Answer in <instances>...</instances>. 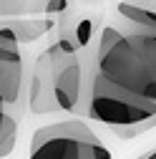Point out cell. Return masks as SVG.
Here are the masks:
<instances>
[{
  "instance_id": "obj_4",
  "label": "cell",
  "mask_w": 156,
  "mask_h": 159,
  "mask_svg": "<svg viewBox=\"0 0 156 159\" xmlns=\"http://www.w3.org/2000/svg\"><path fill=\"white\" fill-rule=\"evenodd\" d=\"M48 61L53 68V101L58 111H78L83 101V109L88 104L91 91V73H86L83 66V51H76L71 43L58 41L50 48H46Z\"/></svg>"
},
{
  "instance_id": "obj_3",
  "label": "cell",
  "mask_w": 156,
  "mask_h": 159,
  "mask_svg": "<svg viewBox=\"0 0 156 159\" xmlns=\"http://www.w3.org/2000/svg\"><path fill=\"white\" fill-rule=\"evenodd\" d=\"M86 114L103 126L121 129V126H128V124H136V121H144V119L154 116L156 106L128 93V91H124V89H119V86L108 84L101 73L93 71Z\"/></svg>"
},
{
  "instance_id": "obj_14",
  "label": "cell",
  "mask_w": 156,
  "mask_h": 159,
  "mask_svg": "<svg viewBox=\"0 0 156 159\" xmlns=\"http://www.w3.org/2000/svg\"><path fill=\"white\" fill-rule=\"evenodd\" d=\"M136 159H156V149H151V152H146L141 157H136Z\"/></svg>"
},
{
  "instance_id": "obj_8",
  "label": "cell",
  "mask_w": 156,
  "mask_h": 159,
  "mask_svg": "<svg viewBox=\"0 0 156 159\" xmlns=\"http://www.w3.org/2000/svg\"><path fill=\"white\" fill-rule=\"evenodd\" d=\"M53 28L46 18H0V35L8 41L23 46V43H35Z\"/></svg>"
},
{
  "instance_id": "obj_9",
  "label": "cell",
  "mask_w": 156,
  "mask_h": 159,
  "mask_svg": "<svg viewBox=\"0 0 156 159\" xmlns=\"http://www.w3.org/2000/svg\"><path fill=\"white\" fill-rule=\"evenodd\" d=\"M18 142V116L0 101V159L13 154Z\"/></svg>"
},
{
  "instance_id": "obj_2",
  "label": "cell",
  "mask_w": 156,
  "mask_h": 159,
  "mask_svg": "<svg viewBox=\"0 0 156 159\" xmlns=\"http://www.w3.org/2000/svg\"><path fill=\"white\" fill-rule=\"evenodd\" d=\"M30 159H111V152L86 121L63 119L33 134Z\"/></svg>"
},
{
  "instance_id": "obj_10",
  "label": "cell",
  "mask_w": 156,
  "mask_h": 159,
  "mask_svg": "<svg viewBox=\"0 0 156 159\" xmlns=\"http://www.w3.org/2000/svg\"><path fill=\"white\" fill-rule=\"evenodd\" d=\"M48 0H0V18H25L43 13Z\"/></svg>"
},
{
  "instance_id": "obj_6",
  "label": "cell",
  "mask_w": 156,
  "mask_h": 159,
  "mask_svg": "<svg viewBox=\"0 0 156 159\" xmlns=\"http://www.w3.org/2000/svg\"><path fill=\"white\" fill-rule=\"evenodd\" d=\"M25 98V63L20 46L0 35V101L10 111L20 109Z\"/></svg>"
},
{
  "instance_id": "obj_7",
  "label": "cell",
  "mask_w": 156,
  "mask_h": 159,
  "mask_svg": "<svg viewBox=\"0 0 156 159\" xmlns=\"http://www.w3.org/2000/svg\"><path fill=\"white\" fill-rule=\"evenodd\" d=\"M28 106L35 116H46L58 111L53 101V68L48 61V53L43 51L35 61V68L30 73V93H28Z\"/></svg>"
},
{
  "instance_id": "obj_1",
  "label": "cell",
  "mask_w": 156,
  "mask_h": 159,
  "mask_svg": "<svg viewBox=\"0 0 156 159\" xmlns=\"http://www.w3.org/2000/svg\"><path fill=\"white\" fill-rule=\"evenodd\" d=\"M93 66L108 84L156 106V13L119 0L98 33Z\"/></svg>"
},
{
  "instance_id": "obj_11",
  "label": "cell",
  "mask_w": 156,
  "mask_h": 159,
  "mask_svg": "<svg viewBox=\"0 0 156 159\" xmlns=\"http://www.w3.org/2000/svg\"><path fill=\"white\" fill-rule=\"evenodd\" d=\"M156 129V114L144 119V121H136V124H128V126H121V129H113V134L124 139V142H128V139H136V136H141V134H149Z\"/></svg>"
},
{
  "instance_id": "obj_12",
  "label": "cell",
  "mask_w": 156,
  "mask_h": 159,
  "mask_svg": "<svg viewBox=\"0 0 156 159\" xmlns=\"http://www.w3.org/2000/svg\"><path fill=\"white\" fill-rule=\"evenodd\" d=\"M68 8V0H48L46 8H43V15H46V20L53 23V18H58L63 10Z\"/></svg>"
},
{
  "instance_id": "obj_13",
  "label": "cell",
  "mask_w": 156,
  "mask_h": 159,
  "mask_svg": "<svg viewBox=\"0 0 156 159\" xmlns=\"http://www.w3.org/2000/svg\"><path fill=\"white\" fill-rule=\"evenodd\" d=\"M124 3H128L133 8H141L146 13H156V0H124Z\"/></svg>"
},
{
  "instance_id": "obj_5",
  "label": "cell",
  "mask_w": 156,
  "mask_h": 159,
  "mask_svg": "<svg viewBox=\"0 0 156 159\" xmlns=\"http://www.w3.org/2000/svg\"><path fill=\"white\" fill-rule=\"evenodd\" d=\"M101 15H103V8L96 0H91V3L68 0V8L58 15V30H61L58 41L71 43L76 51H86L91 46V38L101 25Z\"/></svg>"
}]
</instances>
